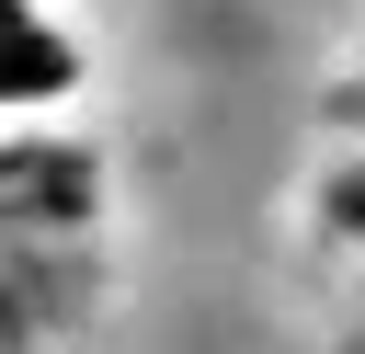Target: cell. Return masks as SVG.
<instances>
[{
	"label": "cell",
	"instance_id": "cell-1",
	"mask_svg": "<svg viewBox=\"0 0 365 354\" xmlns=\"http://www.w3.org/2000/svg\"><path fill=\"white\" fill-rule=\"evenodd\" d=\"M91 217V160L80 148H0V228H68Z\"/></svg>",
	"mask_w": 365,
	"mask_h": 354
},
{
	"label": "cell",
	"instance_id": "cell-2",
	"mask_svg": "<svg viewBox=\"0 0 365 354\" xmlns=\"http://www.w3.org/2000/svg\"><path fill=\"white\" fill-rule=\"evenodd\" d=\"M342 126H354V137H365V80H354V91H342Z\"/></svg>",
	"mask_w": 365,
	"mask_h": 354
}]
</instances>
